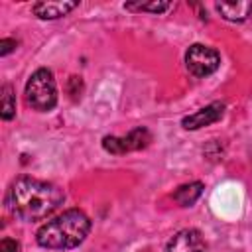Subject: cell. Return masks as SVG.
<instances>
[{"label":"cell","instance_id":"ba28073f","mask_svg":"<svg viewBox=\"0 0 252 252\" xmlns=\"http://www.w3.org/2000/svg\"><path fill=\"white\" fill-rule=\"evenodd\" d=\"M79 6V2H69V0H53V2H35L32 6L33 14L41 20H57L61 16H67L71 10H75Z\"/></svg>","mask_w":252,"mask_h":252},{"label":"cell","instance_id":"8fae6325","mask_svg":"<svg viewBox=\"0 0 252 252\" xmlns=\"http://www.w3.org/2000/svg\"><path fill=\"white\" fill-rule=\"evenodd\" d=\"M0 116L2 120H12L16 116V94L12 85H4L0 91Z\"/></svg>","mask_w":252,"mask_h":252},{"label":"cell","instance_id":"52a82bcc","mask_svg":"<svg viewBox=\"0 0 252 252\" xmlns=\"http://www.w3.org/2000/svg\"><path fill=\"white\" fill-rule=\"evenodd\" d=\"M205 238L197 228H183L167 242V252H205Z\"/></svg>","mask_w":252,"mask_h":252},{"label":"cell","instance_id":"30bf717a","mask_svg":"<svg viewBox=\"0 0 252 252\" xmlns=\"http://www.w3.org/2000/svg\"><path fill=\"white\" fill-rule=\"evenodd\" d=\"M203 193V183L201 181H193V183H187V185H181L177 187V191L173 193V199L181 205V207H191Z\"/></svg>","mask_w":252,"mask_h":252},{"label":"cell","instance_id":"277c9868","mask_svg":"<svg viewBox=\"0 0 252 252\" xmlns=\"http://www.w3.org/2000/svg\"><path fill=\"white\" fill-rule=\"evenodd\" d=\"M185 65H187V71L193 77L203 79V77L213 75L219 69L220 55L213 47H207V45H201V43H193L185 53Z\"/></svg>","mask_w":252,"mask_h":252},{"label":"cell","instance_id":"8992f818","mask_svg":"<svg viewBox=\"0 0 252 252\" xmlns=\"http://www.w3.org/2000/svg\"><path fill=\"white\" fill-rule=\"evenodd\" d=\"M224 114V104L222 102H211L207 104L205 108H199L197 112L185 116L181 120V126L185 130H197V128H203V126H211L215 122H219Z\"/></svg>","mask_w":252,"mask_h":252},{"label":"cell","instance_id":"5b68a950","mask_svg":"<svg viewBox=\"0 0 252 252\" xmlns=\"http://www.w3.org/2000/svg\"><path fill=\"white\" fill-rule=\"evenodd\" d=\"M152 142V134L146 126H138L134 130H130L126 136L118 138V136H104L102 138V148L114 156H122L128 152H138L148 148Z\"/></svg>","mask_w":252,"mask_h":252},{"label":"cell","instance_id":"3957f363","mask_svg":"<svg viewBox=\"0 0 252 252\" xmlns=\"http://www.w3.org/2000/svg\"><path fill=\"white\" fill-rule=\"evenodd\" d=\"M26 100L32 108L39 112H47L57 104V87L53 73L45 67H39L32 73L26 83Z\"/></svg>","mask_w":252,"mask_h":252},{"label":"cell","instance_id":"4fadbf2b","mask_svg":"<svg viewBox=\"0 0 252 252\" xmlns=\"http://www.w3.org/2000/svg\"><path fill=\"white\" fill-rule=\"evenodd\" d=\"M16 45H18L16 39H10V37L0 39V55L4 57V55H8V53H12V51L16 49Z\"/></svg>","mask_w":252,"mask_h":252},{"label":"cell","instance_id":"6da1fadb","mask_svg":"<svg viewBox=\"0 0 252 252\" xmlns=\"http://www.w3.org/2000/svg\"><path fill=\"white\" fill-rule=\"evenodd\" d=\"M63 201L65 193L61 187L30 175L18 177L6 195L8 211L26 222H35L49 217Z\"/></svg>","mask_w":252,"mask_h":252},{"label":"cell","instance_id":"9c48e42d","mask_svg":"<svg viewBox=\"0 0 252 252\" xmlns=\"http://www.w3.org/2000/svg\"><path fill=\"white\" fill-rule=\"evenodd\" d=\"M217 12L228 22H244L252 14V2H220Z\"/></svg>","mask_w":252,"mask_h":252},{"label":"cell","instance_id":"7c38bea8","mask_svg":"<svg viewBox=\"0 0 252 252\" xmlns=\"http://www.w3.org/2000/svg\"><path fill=\"white\" fill-rule=\"evenodd\" d=\"M124 8L130 10V12H152V14H161V12H165V10L171 8V2H158V0H154V2H126Z\"/></svg>","mask_w":252,"mask_h":252},{"label":"cell","instance_id":"7a4b0ae2","mask_svg":"<svg viewBox=\"0 0 252 252\" xmlns=\"http://www.w3.org/2000/svg\"><path fill=\"white\" fill-rule=\"evenodd\" d=\"M91 230V219L79 211L69 209L63 215L47 220L35 234V240L41 248L47 250H69L79 246Z\"/></svg>","mask_w":252,"mask_h":252},{"label":"cell","instance_id":"5bb4252c","mask_svg":"<svg viewBox=\"0 0 252 252\" xmlns=\"http://www.w3.org/2000/svg\"><path fill=\"white\" fill-rule=\"evenodd\" d=\"M0 252H20V244L14 238H2L0 240Z\"/></svg>","mask_w":252,"mask_h":252}]
</instances>
